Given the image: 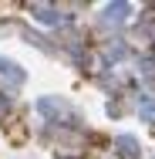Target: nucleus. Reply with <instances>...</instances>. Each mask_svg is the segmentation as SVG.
I'll return each instance as SVG.
<instances>
[{"label":"nucleus","instance_id":"f257e3e1","mask_svg":"<svg viewBox=\"0 0 155 159\" xmlns=\"http://www.w3.org/2000/svg\"><path fill=\"white\" fill-rule=\"evenodd\" d=\"M0 71H3V75H10L14 81H20V78H24L20 71H14V64H10V61H0Z\"/></svg>","mask_w":155,"mask_h":159}]
</instances>
